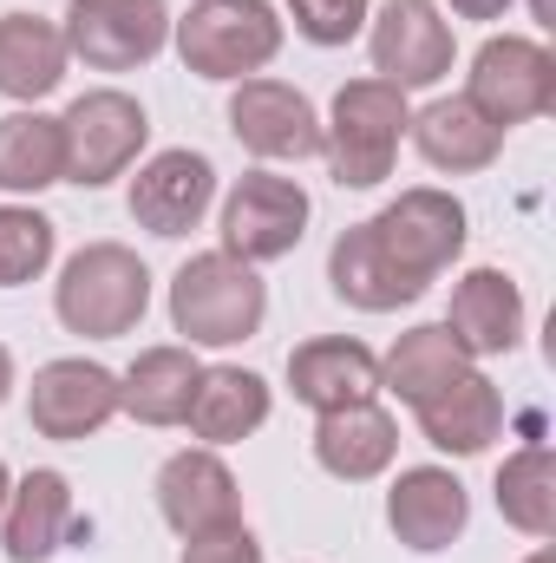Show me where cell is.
Listing matches in <instances>:
<instances>
[{
    "label": "cell",
    "instance_id": "44dd1931",
    "mask_svg": "<svg viewBox=\"0 0 556 563\" xmlns=\"http://www.w3.org/2000/svg\"><path fill=\"white\" fill-rule=\"evenodd\" d=\"M66 33L46 13H0V99L40 106L66 79Z\"/></svg>",
    "mask_w": 556,
    "mask_h": 563
},
{
    "label": "cell",
    "instance_id": "ffe728a7",
    "mask_svg": "<svg viewBox=\"0 0 556 563\" xmlns=\"http://www.w3.org/2000/svg\"><path fill=\"white\" fill-rule=\"evenodd\" d=\"M400 452V426L387 407L360 400V407H341V413H321L314 426V465L327 478H347V485H367L393 465Z\"/></svg>",
    "mask_w": 556,
    "mask_h": 563
},
{
    "label": "cell",
    "instance_id": "6da1fadb",
    "mask_svg": "<svg viewBox=\"0 0 556 563\" xmlns=\"http://www.w3.org/2000/svg\"><path fill=\"white\" fill-rule=\"evenodd\" d=\"M269 314V288L249 263L203 250L170 276V328L184 334V347H236L263 328Z\"/></svg>",
    "mask_w": 556,
    "mask_h": 563
},
{
    "label": "cell",
    "instance_id": "83f0119b",
    "mask_svg": "<svg viewBox=\"0 0 556 563\" xmlns=\"http://www.w3.org/2000/svg\"><path fill=\"white\" fill-rule=\"evenodd\" d=\"M53 243H59L53 217H40L26 203H0V288H26L46 276Z\"/></svg>",
    "mask_w": 556,
    "mask_h": 563
},
{
    "label": "cell",
    "instance_id": "d4e9b609",
    "mask_svg": "<svg viewBox=\"0 0 556 563\" xmlns=\"http://www.w3.org/2000/svg\"><path fill=\"white\" fill-rule=\"evenodd\" d=\"M478 361L445 334V321H425V328H413V334H400L393 341V354L380 361V387L387 394H400L407 407H419L425 394H438V387H452L458 374H471Z\"/></svg>",
    "mask_w": 556,
    "mask_h": 563
},
{
    "label": "cell",
    "instance_id": "30bf717a",
    "mask_svg": "<svg viewBox=\"0 0 556 563\" xmlns=\"http://www.w3.org/2000/svg\"><path fill=\"white\" fill-rule=\"evenodd\" d=\"M230 132L263 164L321 157V112L288 79H236V92H230Z\"/></svg>",
    "mask_w": 556,
    "mask_h": 563
},
{
    "label": "cell",
    "instance_id": "9c48e42d",
    "mask_svg": "<svg viewBox=\"0 0 556 563\" xmlns=\"http://www.w3.org/2000/svg\"><path fill=\"white\" fill-rule=\"evenodd\" d=\"M59 33H66V53L86 59L92 73H132L164 53L170 7L164 0H73Z\"/></svg>",
    "mask_w": 556,
    "mask_h": 563
},
{
    "label": "cell",
    "instance_id": "2e32d148",
    "mask_svg": "<svg viewBox=\"0 0 556 563\" xmlns=\"http://www.w3.org/2000/svg\"><path fill=\"white\" fill-rule=\"evenodd\" d=\"M157 511H164V525L177 538H197V531H216V525L243 518L236 472L216 459V445H190V452L164 459V472H157Z\"/></svg>",
    "mask_w": 556,
    "mask_h": 563
},
{
    "label": "cell",
    "instance_id": "7c38bea8",
    "mask_svg": "<svg viewBox=\"0 0 556 563\" xmlns=\"http://www.w3.org/2000/svg\"><path fill=\"white\" fill-rule=\"evenodd\" d=\"M367 53H374V73L387 86L419 92V86H438L452 73V26L432 0H387L374 13Z\"/></svg>",
    "mask_w": 556,
    "mask_h": 563
},
{
    "label": "cell",
    "instance_id": "5bb4252c",
    "mask_svg": "<svg viewBox=\"0 0 556 563\" xmlns=\"http://www.w3.org/2000/svg\"><path fill=\"white\" fill-rule=\"evenodd\" d=\"M132 223L151 236H190L216 203V164L203 151H157L132 177Z\"/></svg>",
    "mask_w": 556,
    "mask_h": 563
},
{
    "label": "cell",
    "instance_id": "1f68e13d",
    "mask_svg": "<svg viewBox=\"0 0 556 563\" xmlns=\"http://www.w3.org/2000/svg\"><path fill=\"white\" fill-rule=\"evenodd\" d=\"M531 13H537V26H556V0H531Z\"/></svg>",
    "mask_w": 556,
    "mask_h": 563
},
{
    "label": "cell",
    "instance_id": "8fae6325",
    "mask_svg": "<svg viewBox=\"0 0 556 563\" xmlns=\"http://www.w3.org/2000/svg\"><path fill=\"white\" fill-rule=\"evenodd\" d=\"M26 420L40 439H92L99 426L119 420V374L99 361H46L26 387Z\"/></svg>",
    "mask_w": 556,
    "mask_h": 563
},
{
    "label": "cell",
    "instance_id": "ba28073f",
    "mask_svg": "<svg viewBox=\"0 0 556 563\" xmlns=\"http://www.w3.org/2000/svg\"><path fill=\"white\" fill-rule=\"evenodd\" d=\"M308 190L294 177H276V170H249L236 177V190L223 197V256L236 263H281L294 256V243L308 236Z\"/></svg>",
    "mask_w": 556,
    "mask_h": 563
},
{
    "label": "cell",
    "instance_id": "cb8c5ba5",
    "mask_svg": "<svg viewBox=\"0 0 556 563\" xmlns=\"http://www.w3.org/2000/svg\"><path fill=\"white\" fill-rule=\"evenodd\" d=\"M197 374H203L197 347H144L119 380V413H132L138 426H184Z\"/></svg>",
    "mask_w": 556,
    "mask_h": 563
},
{
    "label": "cell",
    "instance_id": "e0dca14e",
    "mask_svg": "<svg viewBox=\"0 0 556 563\" xmlns=\"http://www.w3.org/2000/svg\"><path fill=\"white\" fill-rule=\"evenodd\" d=\"M387 525H393V538H400L407 551L432 558V551H452V544L465 538L471 498H465V485H458L445 465H413V472H400L393 492H387Z\"/></svg>",
    "mask_w": 556,
    "mask_h": 563
},
{
    "label": "cell",
    "instance_id": "4dcf8cb0",
    "mask_svg": "<svg viewBox=\"0 0 556 563\" xmlns=\"http://www.w3.org/2000/svg\"><path fill=\"white\" fill-rule=\"evenodd\" d=\"M445 7H452L458 20H498V13H504L511 0H445Z\"/></svg>",
    "mask_w": 556,
    "mask_h": 563
},
{
    "label": "cell",
    "instance_id": "7a4b0ae2",
    "mask_svg": "<svg viewBox=\"0 0 556 563\" xmlns=\"http://www.w3.org/2000/svg\"><path fill=\"white\" fill-rule=\"evenodd\" d=\"M407 92L387 79H347L334 92V112L321 125V157L341 190H374L393 177V157L407 139Z\"/></svg>",
    "mask_w": 556,
    "mask_h": 563
},
{
    "label": "cell",
    "instance_id": "836d02e7",
    "mask_svg": "<svg viewBox=\"0 0 556 563\" xmlns=\"http://www.w3.org/2000/svg\"><path fill=\"white\" fill-rule=\"evenodd\" d=\"M7 492H13V478H7V459H0V511H7Z\"/></svg>",
    "mask_w": 556,
    "mask_h": 563
},
{
    "label": "cell",
    "instance_id": "8992f818",
    "mask_svg": "<svg viewBox=\"0 0 556 563\" xmlns=\"http://www.w3.org/2000/svg\"><path fill=\"white\" fill-rule=\"evenodd\" d=\"M465 106L478 119H491L498 132L531 125L556 106V59L544 40L524 33H498L471 53V79H465Z\"/></svg>",
    "mask_w": 556,
    "mask_h": 563
},
{
    "label": "cell",
    "instance_id": "d6986e66",
    "mask_svg": "<svg viewBox=\"0 0 556 563\" xmlns=\"http://www.w3.org/2000/svg\"><path fill=\"white\" fill-rule=\"evenodd\" d=\"M419 432L438 445V452H452V459H478L498 432H504V394L471 367V374H458L452 387H438V394H425L413 407Z\"/></svg>",
    "mask_w": 556,
    "mask_h": 563
},
{
    "label": "cell",
    "instance_id": "ac0fdd59",
    "mask_svg": "<svg viewBox=\"0 0 556 563\" xmlns=\"http://www.w3.org/2000/svg\"><path fill=\"white\" fill-rule=\"evenodd\" d=\"M445 334L471 354V361H491V354H511L524 341V295L504 269H471V276L452 288V308H445Z\"/></svg>",
    "mask_w": 556,
    "mask_h": 563
},
{
    "label": "cell",
    "instance_id": "9a60e30c",
    "mask_svg": "<svg viewBox=\"0 0 556 563\" xmlns=\"http://www.w3.org/2000/svg\"><path fill=\"white\" fill-rule=\"evenodd\" d=\"M288 394L314 413H341L380 394V354L354 334H314L288 347Z\"/></svg>",
    "mask_w": 556,
    "mask_h": 563
},
{
    "label": "cell",
    "instance_id": "f546056e",
    "mask_svg": "<svg viewBox=\"0 0 556 563\" xmlns=\"http://www.w3.org/2000/svg\"><path fill=\"white\" fill-rule=\"evenodd\" d=\"M177 563H263V544H256V531L236 518V525H216V531L184 538V558Z\"/></svg>",
    "mask_w": 556,
    "mask_h": 563
},
{
    "label": "cell",
    "instance_id": "484cf974",
    "mask_svg": "<svg viewBox=\"0 0 556 563\" xmlns=\"http://www.w3.org/2000/svg\"><path fill=\"white\" fill-rule=\"evenodd\" d=\"M46 184H66V132L46 112H7L0 119V190L33 197Z\"/></svg>",
    "mask_w": 556,
    "mask_h": 563
},
{
    "label": "cell",
    "instance_id": "603a6c76",
    "mask_svg": "<svg viewBox=\"0 0 556 563\" xmlns=\"http://www.w3.org/2000/svg\"><path fill=\"white\" fill-rule=\"evenodd\" d=\"M407 139L419 144V157H425L432 170H452V177L491 170L498 151H504V132H498L491 119H478L465 99H432V106H419L413 119H407Z\"/></svg>",
    "mask_w": 556,
    "mask_h": 563
},
{
    "label": "cell",
    "instance_id": "3957f363",
    "mask_svg": "<svg viewBox=\"0 0 556 563\" xmlns=\"http://www.w3.org/2000/svg\"><path fill=\"white\" fill-rule=\"evenodd\" d=\"M144 308H151V269L125 243H86L53 288V314L66 321V334H86V341L132 334Z\"/></svg>",
    "mask_w": 556,
    "mask_h": 563
},
{
    "label": "cell",
    "instance_id": "f1b7e54d",
    "mask_svg": "<svg viewBox=\"0 0 556 563\" xmlns=\"http://www.w3.org/2000/svg\"><path fill=\"white\" fill-rule=\"evenodd\" d=\"M288 13L308 46H347L367 20V0H288Z\"/></svg>",
    "mask_w": 556,
    "mask_h": 563
},
{
    "label": "cell",
    "instance_id": "4fadbf2b",
    "mask_svg": "<svg viewBox=\"0 0 556 563\" xmlns=\"http://www.w3.org/2000/svg\"><path fill=\"white\" fill-rule=\"evenodd\" d=\"M86 538H92V525L73 511L66 472L40 465V472H26L7 492V511H0V551H7V563H46L53 551L86 544Z\"/></svg>",
    "mask_w": 556,
    "mask_h": 563
},
{
    "label": "cell",
    "instance_id": "4316f807",
    "mask_svg": "<svg viewBox=\"0 0 556 563\" xmlns=\"http://www.w3.org/2000/svg\"><path fill=\"white\" fill-rule=\"evenodd\" d=\"M498 511L524 538H556V459L551 445H518L498 465Z\"/></svg>",
    "mask_w": 556,
    "mask_h": 563
},
{
    "label": "cell",
    "instance_id": "52a82bcc",
    "mask_svg": "<svg viewBox=\"0 0 556 563\" xmlns=\"http://www.w3.org/2000/svg\"><path fill=\"white\" fill-rule=\"evenodd\" d=\"M59 132H66V184L105 190L112 177H125L138 164L144 139H151V119H144V106L132 92L99 86V92H86V99L66 106Z\"/></svg>",
    "mask_w": 556,
    "mask_h": 563
},
{
    "label": "cell",
    "instance_id": "e575fe53",
    "mask_svg": "<svg viewBox=\"0 0 556 563\" xmlns=\"http://www.w3.org/2000/svg\"><path fill=\"white\" fill-rule=\"evenodd\" d=\"M524 563H556V551H531V558H524Z\"/></svg>",
    "mask_w": 556,
    "mask_h": 563
},
{
    "label": "cell",
    "instance_id": "277c9868",
    "mask_svg": "<svg viewBox=\"0 0 556 563\" xmlns=\"http://www.w3.org/2000/svg\"><path fill=\"white\" fill-rule=\"evenodd\" d=\"M360 230H367L374 256L393 269V282H407L413 295H425L432 282L458 263V250H465V203H458L452 190L419 184V190H400V197H393L380 217H367Z\"/></svg>",
    "mask_w": 556,
    "mask_h": 563
},
{
    "label": "cell",
    "instance_id": "d6a6232c",
    "mask_svg": "<svg viewBox=\"0 0 556 563\" xmlns=\"http://www.w3.org/2000/svg\"><path fill=\"white\" fill-rule=\"evenodd\" d=\"M7 387H13V354L0 347V400H7Z\"/></svg>",
    "mask_w": 556,
    "mask_h": 563
},
{
    "label": "cell",
    "instance_id": "5b68a950",
    "mask_svg": "<svg viewBox=\"0 0 556 563\" xmlns=\"http://www.w3.org/2000/svg\"><path fill=\"white\" fill-rule=\"evenodd\" d=\"M170 40L197 79H256L281 53V20L269 0H197Z\"/></svg>",
    "mask_w": 556,
    "mask_h": 563
},
{
    "label": "cell",
    "instance_id": "7402d4cb",
    "mask_svg": "<svg viewBox=\"0 0 556 563\" xmlns=\"http://www.w3.org/2000/svg\"><path fill=\"white\" fill-rule=\"evenodd\" d=\"M269 407L276 400H269V380L263 374H249V367H203L184 426L203 445H236V439H249V432L269 426Z\"/></svg>",
    "mask_w": 556,
    "mask_h": 563
}]
</instances>
